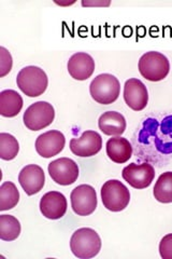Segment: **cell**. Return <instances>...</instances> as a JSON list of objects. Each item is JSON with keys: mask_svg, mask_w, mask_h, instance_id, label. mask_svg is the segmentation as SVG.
Returning a JSON list of instances; mask_svg holds the SVG:
<instances>
[{"mask_svg": "<svg viewBox=\"0 0 172 259\" xmlns=\"http://www.w3.org/2000/svg\"><path fill=\"white\" fill-rule=\"evenodd\" d=\"M67 199L62 192L50 191L40 200V210L48 220H61L67 212Z\"/></svg>", "mask_w": 172, "mask_h": 259, "instance_id": "cell-12", "label": "cell"}, {"mask_svg": "<svg viewBox=\"0 0 172 259\" xmlns=\"http://www.w3.org/2000/svg\"><path fill=\"white\" fill-rule=\"evenodd\" d=\"M70 248L73 255L78 258H93L100 252L101 239L94 229L81 228L72 234Z\"/></svg>", "mask_w": 172, "mask_h": 259, "instance_id": "cell-1", "label": "cell"}, {"mask_svg": "<svg viewBox=\"0 0 172 259\" xmlns=\"http://www.w3.org/2000/svg\"><path fill=\"white\" fill-rule=\"evenodd\" d=\"M106 155L113 162L119 164H123L127 162L133 155L132 144L124 137L116 136L110 139L105 145Z\"/></svg>", "mask_w": 172, "mask_h": 259, "instance_id": "cell-16", "label": "cell"}, {"mask_svg": "<svg viewBox=\"0 0 172 259\" xmlns=\"http://www.w3.org/2000/svg\"><path fill=\"white\" fill-rule=\"evenodd\" d=\"M47 76L43 69L37 66H26L18 74L16 84L20 90L29 97L42 95L47 88Z\"/></svg>", "mask_w": 172, "mask_h": 259, "instance_id": "cell-2", "label": "cell"}, {"mask_svg": "<svg viewBox=\"0 0 172 259\" xmlns=\"http://www.w3.org/2000/svg\"><path fill=\"white\" fill-rule=\"evenodd\" d=\"M153 193L160 203H172V172H166L158 177Z\"/></svg>", "mask_w": 172, "mask_h": 259, "instance_id": "cell-19", "label": "cell"}, {"mask_svg": "<svg viewBox=\"0 0 172 259\" xmlns=\"http://www.w3.org/2000/svg\"><path fill=\"white\" fill-rule=\"evenodd\" d=\"M139 71L143 78L157 82L165 79L170 71V63L165 55L159 52H146L139 61Z\"/></svg>", "mask_w": 172, "mask_h": 259, "instance_id": "cell-3", "label": "cell"}, {"mask_svg": "<svg viewBox=\"0 0 172 259\" xmlns=\"http://www.w3.org/2000/svg\"><path fill=\"white\" fill-rule=\"evenodd\" d=\"M20 151L18 140L9 133H0V158L6 161L13 160Z\"/></svg>", "mask_w": 172, "mask_h": 259, "instance_id": "cell-22", "label": "cell"}, {"mask_svg": "<svg viewBox=\"0 0 172 259\" xmlns=\"http://www.w3.org/2000/svg\"><path fill=\"white\" fill-rule=\"evenodd\" d=\"M19 183L27 196H34L44 187L45 175L43 168L37 164H29L22 168Z\"/></svg>", "mask_w": 172, "mask_h": 259, "instance_id": "cell-13", "label": "cell"}, {"mask_svg": "<svg viewBox=\"0 0 172 259\" xmlns=\"http://www.w3.org/2000/svg\"><path fill=\"white\" fill-rule=\"evenodd\" d=\"M68 71L70 76L79 81L87 80L95 71V61L91 55L85 52L73 54L68 61Z\"/></svg>", "mask_w": 172, "mask_h": 259, "instance_id": "cell-15", "label": "cell"}, {"mask_svg": "<svg viewBox=\"0 0 172 259\" xmlns=\"http://www.w3.org/2000/svg\"><path fill=\"white\" fill-rule=\"evenodd\" d=\"M0 77H5L12 69V56L6 48H0Z\"/></svg>", "mask_w": 172, "mask_h": 259, "instance_id": "cell-23", "label": "cell"}, {"mask_svg": "<svg viewBox=\"0 0 172 259\" xmlns=\"http://www.w3.org/2000/svg\"><path fill=\"white\" fill-rule=\"evenodd\" d=\"M23 108L22 96L14 90L0 92V115L6 118L18 116Z\"/></svg>", "mask_w": 172, "mask_h": 259, "instance_id": "cell-18", "label": "cell"}, {"mask_svg": "<svg viewBox=\"0 0 172 259\" xmlns=\"http://www.w3.org/2000/svg\"><path fill=\"white\" fill-rule=\"evenodd\" d=\"M21 224L12 215H0V239L14 241L20 237Z\"/></svg>", "mask_w": 172, "mask_h": 259, "instance_id": "cell-21", "label": "cell"}, {"mask_svg": "<svg viewBox=\"0 0 172 259\" xmlns=\"http://www.w3.org/2000/svg\"><path fill=\"white\" fill-rule=\"evenodd\" d=\"M55 110L50 103L40 101L31 104L24 112V124L31 131H40L54 121Z\"/></svg>", "mask_w": 172, "mask_h": 259, "instance_id": "cell-6", "label": "cell"}, {"mask_svg": "<svg viewBox=\"0 0 172 259\" xmlns=\"http://www.w3.org/2000/svg\"><path fill=\"white\" fill-rule=\"evenodd\" d=\"M47 169L52 180L62 186L72 185L79 177V166L69 158H61L52 161L48 164Z\"/></svg>", "mask_w": 172, "mask_h": 259, "instance_id": "cell-8", "label": "cell"}, {"mask_svg": "<svg viewBox=\"0 0 172 259\" xmlns=\"http://www.w3.org/2000/svg\"><path fill=\"white\" fill-rule=\"evenodd\" d=\"M89 92L95 102L110 105L119 99L121 92L120 81L113 75L101 74L92 81Z\"/></svg>", "mask_w": 172, "mask_h": 259, "instance_id": "cell-4", "label": "cell"}, {"mask_svg": "<svg viewBox=\"0 0 172 259\" xmlns=\"http://www.w3.org/2000/svg\"><path fill=\"white\" fill-rule=\"evenodd\" d=\"M100 131L109 136H120L125 132L126 120L124 116L117 111H106L98 121Z\"/></svg>", "mask_w": 172, "mask_h": 259, "instance_id": "cell-17", "label": "cell"}, {"mask_svg": "<svg viewBox=\"0 0 172 259\" xmlns=\"http://www.w3.org/2000/svg\"><path fill=\"white\" fill-rule=\"evenodd\" d=\"M159 254L163 259H172V233L161 239L159 243Z\"/></svg>", "mask_w": 172, "mask_h": 259, "instance_id": "cell-24", "label": "cell"}, {"mask_svg": "<svg viewBox=\"0 0 172 259\" xmlns=\"http://www.w3.org/2000/svg\"><path fill=\"white\" fill-rule=\"evenodd\" d=\"M66 144L65 135L61 131H47L38 136L36 141V150L42 158H52L61 153Z\"/></svg>", "mask_w": 172, "mask_h": 259, "instance_id": "cell-11", "label": "cell"}, {"mask_svg": "<svg viewBox=\"0 0 172 259\" xmlns=\"http://www.w3.org/2000/svg\"><path fill=\"white\" fill-rule=\"evenodd\" d=\"M102 148V139L96 131H85L79 139L70 141V150L78 157L87 158L97 155Z\"/></svg>", "mask_w": 172, "mask_h": 259, "instance_id": "cell-10", "label": "cell"}, {"mask_svg": "<svg viewBox=\"0 0 172 259\" xmlns=\"http://www.w3.org/2000/svg\"><path fill=\"white\" fill-rule=\"evenodd\" d=\"M124 100L127 106L135 111L143 110L149 102L147 89L141 80L129 79L124 85Z\"/></svg>", "mask_w": 172, "mask_h": 259, "instance_id": "cell-14", "label": "cell"}, {"mask_svg": "<svg viewBox=\"0 0 172 259\" xmlns=\"http://www.w3.org/2000/svg\"><path fill=\"white\" fill-rule=\"evenodd\" d=\"M122 176L132 187L136 189L147 188L155 177V169L149 163L136 164L132 163L124 167Z\"/></svg>", "mask_w": 172, "mask_h": 259, "instance_id": "cell-9", "label": "cell"}, {"mask_svg": "<svg viewBox=\"0 0 172 259\" xmlns=\"http://www.w3.org/2000/svg\"><path fill=\"white\" fill-rule=\"evenodd\" d=\"M103 206L111 212H121L129 204L130 192L126 186L118 180L105 182L101 187Z\"/></svg>", "mask_w": 172, "mask_h": 259, "instance_id": "cell-5", "label": "cell"}, {"mask_svg": "<svg viewBox=\"0 0 172 259\" xmlns=\"http://www.w3.org/2000/svg\"><path fill=\"white\" fill-rule=\"evenodd\" d=\"M71 206L79 216H88L97 207V193L91 185H80L71 192Z\"/></svg>", "mask_w": 172, "mask_h": 259, "instance_id": "cell-7", "label": "cell"}, {"mask_svg": "<svg viewBox=\"0 0 172 259\" xmlns=\"http://www.w3.org/2000/svg\"><path fill=\"white\" fill-rule=\"evenodd\" d=\"M20 192L12 182H5L0 186V210L11 209L18 205Z\"/></svg>", "mask_w": 172, "mask_h": 259, "instance_id": "cell-20", "label": "cell"}]
</instances>
